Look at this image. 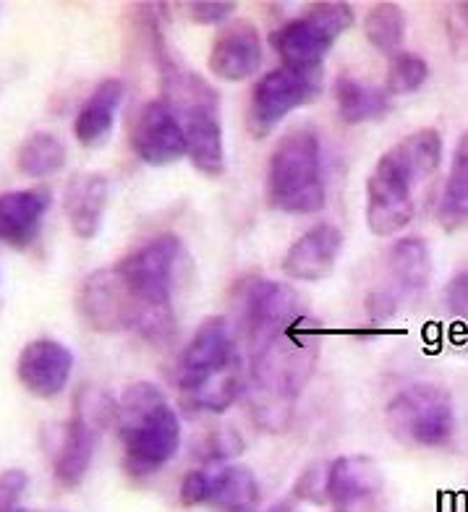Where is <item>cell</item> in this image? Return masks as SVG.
Masks as SVG:
<instances>
[{"label":"cell","instance_id":"1","mask_svg":"<svg viewBox=\"0 0 468 512\" xmlns=\"http://www.w3.org/2000/svg\"><path fill=\"white\" fill-rule=\"evenodd\" d=\"M319 361V330L301 317L267 343L251 361V421L270 434L288 429L301 390L312 379Z\"/></svg>","mask_w":468,"mask_h":512},{"label":"cell","instance_id":"2","mask_svg":"<svg viewBox=\"0 0 468 512\" xmlns=\"http://www.w3.org/2000/svg\"><path fill=\"white\" fill-rule=\"evenodd\" d=\"M442 165V136L419 128L387 149L367 181V225L374 236H398L416 215V189Z\"/></svg>","mask_w":468,"mask_h":512},{"label":"cell","instance_id":"3","mask_svg":"<svg viewBox=\"0 0 468 512\" xmlns=\"http://www.w3.org/2000/svg\"><path fill=\"white\" fill-rule=\"evenodd\" d=\"M186 264L189 254L176 233L155 236L116 264L118 275L123 277L136 304L134 330L144 340L165 343L176 332L173 293Z\"/></svg>","mask_w":468,"mask_h":512},{"label":"cell","instance_id":"4","mask_svg":"<svg viewBox=\"0 0 468 512\" xmlns=\"http://www.w3.org/2000/svg\"><path fill=\"white\" fill-rule=\"evenodd\" d=\"M118 429L123 442V468L131 479L160 473L181 447V421L163 390L152 382L126 387L118 400Z\"/></svg>","mask_w":468,"mask_h":512},{"label":"cell","instance_id":"5","mask_svg":"<svg viewBox=\"0 0 468 512\" xmlns=\"http://www.w3.org/2000/svg\"><path fill=\"white\" fill-rule=\"evenodd\" d=\"M163 100L168 102L186 139V157L207 178L225 173V136L220 95L204 76L173 61L163 63Z\"/></svg>","mask_w":468,"mask_h":512},{"label":"cell","instance_id":"6","mask_svg":"<svg viewBox=\"0 0 468 512\" xmlns=\"http://www.w3.org/2000/svg\"><path fill=\"white\" fill-rule=\"evenodd\" d=\"M267 199L285 215H314L325 207L322 144L312 128H293L275 144L267 165Z\"/></svg>","mask_w":468,"mask_h":512},{"label":"cell","instance_id":"7","mask_svg":"<svg viewBox=\"0 0 468 512\" xmlns=\"http://www.w3.org/2000/svg\"><path fill=\"white\" fill-rule=\"evenodd\" d=\"M385 426L401 445L440 450L455 437V405L450 392L435 382H416L385 408Z\"/></svg>","mask_w":468,"mask_h":512},{"label":"cell","instance_id":"8","mask_svg":"<svg viewBox=\"0 0 468 512\" xmlns=\"http://www.w3.org/2000/svg\"><path fill=\"white\" fill-rule=\"evenodd\" d=\"M353 27V8L340 0L309 6L304 16L285 21L270 34L272 50L285 68L319 71L335 42Z\"/></svg>","mask_w":468,"mask_h":512},{"label":"cell","instance_id":"9","mask_svg":"<svg viewBox=\"0 0 468 512\" xmlns=\"http://www.w3.org/2000/svg\"><path fill=\"white\" fill-rule=\"evenodd\" d=\"M299 293L285 283L251 277L236 288V340L249 348L251 358L267 343L301 319Z\"/></svg>","mask_w":468,"mask_h":512},{"label":"cell","instance_id":"10","mask_svg":"<svg viewBox=\"0 0 468 512\" xmlns=\"http://www.w3.org/2000/svg\"><path fill=\"white\" fill-rule=\"evenodd\" d=\"M322 92V68L299 71V68H272L254 84L246 110V128L254 139L270 136L280 121L293 110L304 108Z\"/></svg>","mask_w":468,"mask_h":512},{"label":"cell","instance_id":"11","mask_svg":"<svg viewBox=\"0 0 468 512\" xmlns=\"http://www.w3.org/2000/svg\"><path fill=\"white\" fill-rule=\"evenodd\" d=\"M241 366L238 340L228 317H207L194 332L178 361L176 387L181 398L199 392L212 379L223 377L225 371Z\"/></svg>","mask_w":468,"mask_h":512},{"label":"cell","instance_id":"12","mask_svg":"<svg viewBox=\"0 0 468 512\" xmlns=\"http://www.w3.org/2000/svg\"><path fill=\"white\" fill-rule=\"evenodd\" d=\"M129 147L144 165H152V168L184 160V131L163 97L147 100L136 110L129 123Z\"/></svg>","mask_w":468,"mask_h":512},{"label":"cell","instance_id":"13","mask_svg":"<svg viewBox=\"0 0 468 512\" xmlns=\"http://www.w3.org/2000/svg\"><path fill=\"white\" fill-rule=\"evenodd\" d=\"M76 306L84 322L89 324V330L105 332V335L134 330L136 304L116 267L92 272L79 288Z\"/></svg>","mask_w":468,"mask_h":512},{"label":"cell","instance_id":"14","mask_svg":"<svg viewBox=\"0 0 468 512\" xmlns=\"http://www.w3.org/2000/svg\"><path fill=\"white\" fill-rule=\"evenodd\" d=\"M74 371V353L53 337H40L24 345L16 361V377L21 387L40 400L58 398L68 387Z\"/></svg>","mask_w":468,"mask_h":512},{"label":"cell","instance_id":"15","mask_svg":"<svg viewBox=\"0 0 468 512\" xmlns=\"http://www.w3.org/2000/svg\"><path fill=\"white\" fill-rule=\"evenodd\" d=\"M340 251H343L340 228H335L333 223H317L291 243L280 267L296 283H317L335 270Z\"/></svg>","mask_w":468,"mask_h":512},{"label":"cell","instance_id":"16","mask_svg":"<svg viewBox=\"0 0 468 512\" xmlns=\"http://www.w3.org/2000/svg\"><path fill=\"white\" fill-rule=\"evenodd\" d=\"M262 37L259 29L246 19L225 24L212 42L210 66L212 76L223 81H246L262 66Z\"/></svg>","mask_w":468,"mask_h":512},{"label":"cell","instance_id":"17","mask_svg":"<svg viewBox=\"0 0 468 512\" xmlns=\"http://www.w3.org/2000/svg\"><path fill=\"white\" fill-rule=\"evenodd\" d=\"M50 202L53 196L42 186L0 194V243L19 251L34 246L50 212Z\"/></svg>","mask_w":468,"mask_h":512},{"label":"cell","instance_id":"18","mask_svg":"<svg viewBox=\"0 0 468 512\" xmlns=\"http://www.w3.org/2000/svg\"><path fill=\"white\" fill-rule=\"evenodd\" d=\"M385 486L382 468L367 455H343L327 465V505L348 510L377 497Z\"/></svg>","mask_w":468,"mask_h":512},{"label":"cell","instance_id":"19","mask_svg":"<svg viewBox=\"0 0 468 512\" xmlns=\"http://www.w3.org/2000/svg\"><path fill=\"white\" fill-rule=\"evenodd\" d=\"M110 204V181L102 173H76L63 194L68 225L76 238H95Z\"/></svg>","mask_w":468,"mask_h":512},{"label":"cell","instance_id":"20","mask_svg":"<svg viewBox=\"0 0 468 512\" xmlns=\"http://www.w3.org/2000/svg\"><path fill=\"white\" fill-rule=\"evenodd\" d=\"M97 429L84 418L74 416L61 426V439L53 450V476L63 489H76L87 479L95 455Z\"/></svg>","mask_w":468,"mask_h":512},{"label":"cell","instance_id":"21","mask_svg":"<svg viewBox=\"0 0 468 512\" xmlns=\"http://www.w3.org/2000/svg\"><path fill=\"white\" fill-rule=\"evenodd\" d=\"M126 97V84L121 79H105L87 97L82 110L76 113L74 136L82 147H100L116 126V115Z\"/></svg>","mask_w":468,"mask_h":512},{"label":"cell","instance_id":"22","mask_svg":"<svg viewBox=\"0 0 468 512\" xmlns=\"http://www.w3.org/2000/svg\"><path fill=\"white\" fill-rule=\"evenodd\" d=\"M333 92L340 121L348 123V126L382 121L393 108V97L387 95L385 87H374V84L356 79V76H338Z\"/></svg>","mask_w":468,"mask_h":512},{"label":"cell","instance_id":"23","mask_svg":"<svg viewBox=\"0 0 468 512\" xmlns=\"http://www.w3.org/2000/svg\"><path fill=\"white\" fill-rule=\"evenodd\" d=\"M387 272L398 293H416L429 285L432 277V254H429L427 241L416 236H403L387 249L385 254Z\"/></svg>","mask_w":468,"mask_h":512},{"label":"cell","instance_id":"24","mask_svg":"<svg viewBox=\"0 0 468 512\" xmlns=\"http://www.w3.org/2000/svg\"><path fill=\"white\" fill-rule=\"evenodd\" d=\"M207 507L215 512H257L259 481L246 465H223L212 473Z\"/></svg>","mask_w":468,"mask_h":512},{"label":"cell","instance_id":"25","mask_svg":"<svg viewBox=\"0 0 468 512\" xmlns=\"http://www.w3.org/2000/svg\"><path fill=\"white\" fill-rule=\"evenodd\" d=\"M437 223L445 230H468V131L455 144L450 173L437 202Z\"/></svg>","mask_w":468,"mask_h":512},{"label":"cell","instance_id":"26","mask_svg":"<svg viewBox=\"0 0 468 512\" xmlns=\"http://www.w3.org/2000/svg\"><path fill=\"white\" fill-rule=\"evenodd\" d=\"M66 157L68 149L58 136L50 131H37L16 152V168L27 178L40 181V178L55 176L66 165Z\"/></svg>","mask_w":468,"mask_h":512},{"label":"cell","instance_id":"27","mask_svg":"<svg viewBox=\"0 0 468 512\" xmlns=\"http://www.w3.org/2000/svg\"><path fill=\"white\" fill-rule=\"evenodd\" d=\"M364 34L374 48L382 55L401 53L403 40H406V14L398 3H374L369 14L364 16Z\"/></svg>","mask_w":468,"mask_h":512},{"label":"cell","instance_id":"28","mask_svg":"<svg viewBox=\"0 0 468 512\" xmlns=\"http://www.w3.org/2000/svg\"><path fill=\"white\" fill-rule=\"evenodd\" d=\"M429 79V63L416 53H395L385 76V92L390 97L414 95Z\"/></svg>","mask_w":468,"mask_h":512},{"label":"cell","instance_id":"29","mask_svg":"<svg viewBox=\"0 0 468 512\" xmlns=\"http://www.w3.org/2000/svg\"><path fill=\"white\" fill-rule=\"evenodd\" d=\"M74 416L84 418L87 424H92L100 432L105 426L118 424V403L110 395L95 387H82V392L76 395V413Z\"/></svg>","mask_w":468,"mask_h":512},{"label":"cell","instance_id":"30","mask_svg":"<svg viewBox=\"0 0 468 512\" xmlns=\"http://www.w3.org/2000/svg\"><path fill=\"white\" fill-rule=\"evenodd\" d=\"M244 450V439L236 429H218V432H212L210 437L204 439L202 445V458L207 463H215V460H225V458H233V455H241Z\"/></svg>","mask_w":468,"mask_h":512},{"label":"cell","instance_id":"31","mask_svg":"<svg viewBox=\"0 0 468 512\" xmlns=\"http://www.w3.org/2000/svg\"><path fill=\"white\" fill-rule=\"evenodd\" d=\"M327 465L314 463L312 468H306L301 473V479L296 481V489H293V497L304 499V502H312V505H327Z\"/></svg>","mask_w":468,"mask_h":512},{"label":"cell","instance_id":"32","mask_svg":"<svg viewBox=\"0 0 468 512\" xmlns=\"http://www.w3.org/2000/svg\"><path fill=\"white\" fill-rule=\"evenodd\" d=\"M238 11V6L233 0H194L189 3V16L191 21H197V24H223V21L231 19L233 14Z\"/></svg>","mask_w":468,"mask_h":512},{"label":"cell","instance_id":"33","mask_svg":"<svg viewBox=\"0 0 468 512\" xmlns=\"http://www.w3.org/2000/svg\"><path fill=\"white\" fill-rule=\"evenodd\" d=\"M210 481L212 471H189L181 481V492L178 499L184 507H199L207 505V497H210Z\"/></svg>","mask_w":468,"mask_h":512},{"label":"cell","instance_id":"34","mask_svg":"<svg viewBox=\"0 0 468 512\" xmlns=\"http://www.w3.org/2000/svg\"><path fill=\"white\" fill-rule=\"evenodd\" d=\"M29 476L19 468H11V471L0 473V512H14L16 502L21 499V494L27 492Z\"/></svg>","mask_w":468,"mask_h":512},{"label":"cell","instance_id":"35","mask_svg":"<svg viewBox=\"0 0 468 512\" xmlns=\"http://www.w3.org/2000/svg\"><path fill=\"white\" fill-rule=\"evenodd\" d=\"M445 306L458 317L468 314V270H461L445 288Z\"/></svg>","mask_w":468,"mask_h":512},{"label":"cell","instance_id":"36","mask_svg":"<svg viewBox=\"0 0 468 512\" xmlns=\"http://www.w3.org/2000/svg\"><path fill=\"white\" fill-rule=\"evenodd\" d=\"M14 512H32V510H24V507H16Z\"/></svg>","mask_w":468,"mask_h":512},{"label":"cell","instance_id":"37","mask_svg":"<svg viewBox=\"0 0 468 512\" xmlns=\"http://www.w3.org/2000/svg\"><path fill=\"white\" fill-rule=\"evenodd\" d=\"M335 512H348V510H335Z\"/></svg>","mask_w":468,"mask_h":512}]
</instances>
